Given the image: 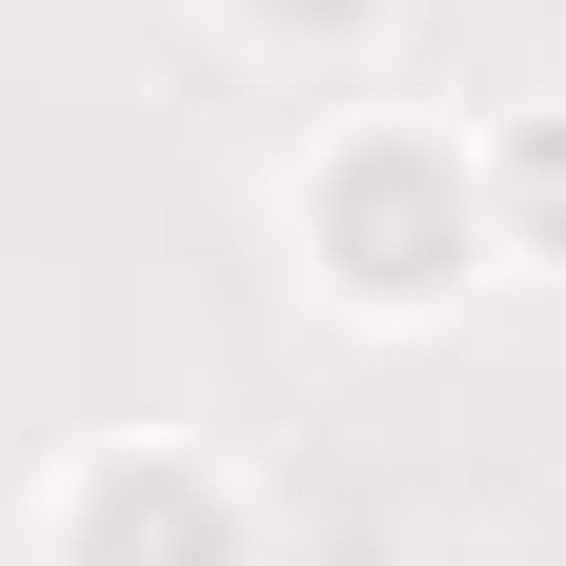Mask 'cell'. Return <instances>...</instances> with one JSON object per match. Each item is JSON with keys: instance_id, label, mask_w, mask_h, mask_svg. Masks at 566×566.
Instances as JSON below:
<instances>
[{"instance_id": "6da1fadb", "label": "cell", "mask_w": 566, "mask_h": 566, "mask_svg": "<svg viewBox=\"0 0 566 566\" xmlns=\"http://www.w3.org/2000/svg\"><path fill=\"white\" fill-rule=\"evenodd\" d=\"M283 263H304V304L365 324V344L465 324V283H506V243H485V122L324 102L304 163H283Z\"/></svg>"}, {"instance_id": "7a4b0ae2", "label": "cell", "mask_w": 566, "mask_h": 566, "mask_svg": "<svg viewBox=\"0 0 566 566\" xmlns=\"http://www.w3.org/2000/svg\"><path fill=\"white\" fill-rule=\"evenodd\" d=\"M263 546H283L263 465L202 424H102L41 465V566H263Z\"/></svg>"}, {"instance_id": "3957f363", "label": "cell", "mask_w": 566, "mask_h": 566, "mask_svg": "<svg viewBox=\"0 0 566 566\" xmlns=\"http://www.w3.org/2000/svg\"><path fill=\"white\" fill-rule=\"evenodd\" d=\"M263 82H304V102H365L385 61H405V0H202Z\"/></svg>"}, {"instance_id": "277c9868", "label": "cell", "mask_w": 566, "mask_h": 566, "mask_svg": "<svg viewBox=\"0 0 566 566\" xmlns=\"http://www.w3.org/2000/svg\"><path fill=\"white\" fill-rule=\"evenodd\" d=\"M485 243L506 283H566V102H485Z\"/></svg>"}]
</instances>
